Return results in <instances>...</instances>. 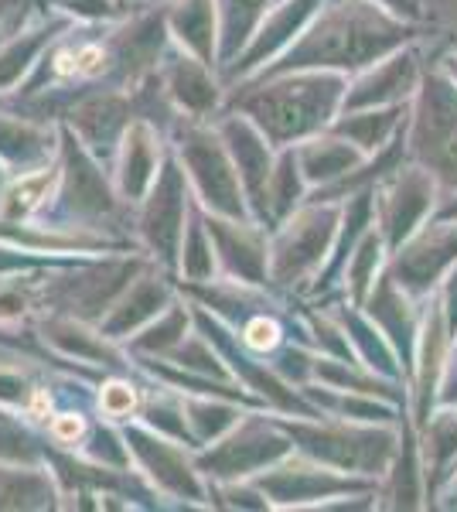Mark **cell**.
I'll return each mask as SVG.
<instances>
[{
  "mask_svg": "<svg viewBox=\"0 0 457 512\" xmlns=\"http://www.w3.org/2000/svg\"><path fill=\"white\" fill-rule=\"evenodd\" d=\"M249 342L260 345V349H263V345H273V342H277V328L267 325V321H260V325L249 328Z\"/></svg>",
  "mask_w": 457,
  "mask_h": 512,
  "instance_id": "1",
  "label": "cell"
},
{
  "mask_svg": "<svg viewBox=\"0 0 457 512\" xmlns=\"http://www.w3.org/2000/svg\"><path fill=\"white\" fill-rule=\"evenodd\" d=\"M58 434H62V437H72V434H79V420H76V417L62 420V424H58Z\"/></svg>",
  "mask_w": 457,
  "mask_h": 512,
  "instance_id": "2",
  "label": "cell"
}]
</instances>
